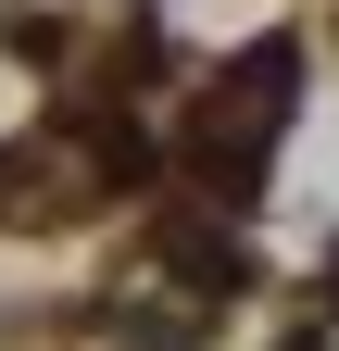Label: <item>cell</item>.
I'll return each instance as SVG.
<instances>
[{"mask_svg":"<svg viewBox=\"0 0 339 351\" xmlns=\"http://www.w3.org/2000/svg\"><path fill=\"white\" fill-rule=\"evenodd\" d=\"M151 239H163V263H176L189 289H214V301L251 289V251H239V239H214V226H151Z\"/></svg>","mask_w":339,"mask_h":351,"instance_id":"obj_2","label":"cell"},{"mask_svg":"<svg viewBox=\"0 0 339 351\" xmlns=\"http://www.w3.org/2000/svg\"><path fill=\"white\" fill-rule=\"evenodd\" d=\"M289 88H302V51H289V38H251V51H239V75L214 88V125H201V163H214L226 189H239L251 163H264L277 113H289Z\"/></svg>","mask_w":339,"mask_h":351,"instance_id":"obj_1","label":"cell"}]
</instances>
